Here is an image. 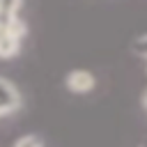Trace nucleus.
I'll return each mask as SVG.
<instances>
[{
  "instance_id": "f257e3e1",
  "label": "nucleus",
  "mask_w": 147,
  "mask_h": 147,
  "mask_svg": "<svg viewBox=\"0 0 147 147\" xmlns=\"http://www.w3.org/2000/svg\"><path fill=\"white\" fill-rule=\"evenodd\" d=\"M64 85H67V90H71L74 94H87V92L94 90L96 78H94V74L87 71V69H74V71L67 74Z\"/></svg>"
},
{
  "instance_id": "f03ea898",
  "label": "nucleus",
  "mask_w": 147,
  "mask_h": 147,
  "mask_svg": "<svg viewBox=\"0 0 147 147\" xmlns=\"http://www.w3.org/2000/svg\"><path fill=\"white\" fill-rule=\"evenodd\" d=\"M23 99H21V92L16 90L14 83H9L7 78H0V115H11L21 108Z\"/></svg>"
},
{
  "instance_id": "7ed1b4c3",
  "label": "nucleus",
  "mask_w": 147,
  "mask_h": 147,
  "mask_svg": "<svg viewBox=\"0 0 147 147\" xmlns=\"http://www.w3.org/2000/svg\"><path fill=\"white\" fill-rule=\"evenodd\" d=\"M21 44H23V39H16V37H11L9 32H5V37H2V41H0V57H2V60L16 57V55L21 53Z\"/></svg>"
},
{
  "instance_id": "20e7f679",
  "label": "nucleus",
  "mask_w": 147,
  "mask_h": 147,
  "mask_svg": "<svg viewBox=\"0 0 147 147\" xmlns=\"http://www.w3.org/2000/svg\"><path fill=\"white\" fill-rule=\"evenodd\" d=\"M14 147H44V140L34 133H25L14 142Z\"/></svg>"
},
{
  "instance_id": "39448f33",
  "label": "nucleus",
  "mask_w": 147,
  "mask_h": 147,
  "mask_svg": "<svg viewBox=\"0 0 147 147\" xmlns=\"http://www.w3.org/2000/svg\"><path fill=\"white\" fill-rule=\"evenodd\" d=\"M133 48H136V53H140L142 57H147V34H142V37L136 41V46H133Z\"/></svg>"
},
{
  "instance_id": "423d86ee",
  "label": "nucleus",
  "mask_w": 147,
  "mask_h": 147,
  "mask_svg": "<svg viewBox=\"0 0 147 147\" xmlns=\"http://www.w3.org/2000/svg\"><path fill=\"white\" fill-rule=\"evenodd\" d=\"M142 106L147 108V90H145V94H142Z\"/></svg>"
},
{
  "instance_id": "0eeeda50",
  "label": "nucleus",
  "mask_w": 147,
  "mask_h": 147,
  "mask_svg": "<svg viewBox=\"0 0 147 147\" xmlns=\"http://www.w3.org/2000/svg\"><path fill=\"white\" fill-rule=\"evenodd\" d=\"M5 32H7V30H5L2 25H0V41H2V37H5Z\"/></svg>"
}]
</instances>
